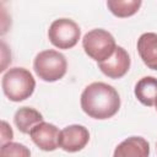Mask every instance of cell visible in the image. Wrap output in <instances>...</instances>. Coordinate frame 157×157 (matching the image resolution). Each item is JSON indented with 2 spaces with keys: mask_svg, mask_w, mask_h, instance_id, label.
Segmentation results:
<instances>
[{
  "mask_svg": "<svg viewBox=\"0 0 157 157\" xmlns=\"http://www.w3.org/2000/svg\"><path fill=\"white\" fill-rule=\"evenodd\" d=\"M12 137H13V132H12L11 126L5 120H2L1 121V139H0L1 145H5L6 142L11 141Z\"/></svg>",
  "mask_w": 157,
  "mask_h": 157,
  "instance_id": "9a60e30c",
  "label": "cell"
},
{
  "mask_svg": "<svg viewBox=\"0 0 157 157\" xmlns=\"http://www.w3.org/2000/svg\"><path fill=\"white\" fill-rule=\"evenodd\" d=\"M40 121H43V115L37 109L29 107L17 109L13 115V123L22 134H29V131Z\"/></svg>",
  "mask_w": 157,
  "mask_h": 157,
  "instance_id": "7c38bea8",
  "label": "cell"
},
{
  "mask_svg": "<svg viewBox=\"0 0 157 157\" xmlns=\"http://www.w3.org/2000/svg\"><path fill=\"white\" fill-rule=\"evenodd\" d=\"M142 0H107L108 10L119 18L134 16L141 7Z\"/></svg>",
  "mask_w": 157,
  "mask_h": 157,
  "instance_id": "4fadbf2b",
  "label": "cell"
},
{
  "mask_svg": "<svg viewBox=\"0 0 157 157\" xmlns=\"http://www.w3.org/2000/svg\"><path fill=\"white\" fill-rule=\"evenodd\" d=\"M4 94L12 102H21L32 96L36 88V80L25 67L9 69L1 80Z\"/></svg>",
  "mask_w": 157,
  "mask_h": 157,
  "instance_id": "7a4b0ae2",
  "label": "cell"
},
{
  "mask_svg": "<svg viewBox=\"0 0 157 157\" xmlns=\"http://www.w3.org/2000/svg\"><path fill=\"white\" fill-rule=\"evenodd\" d=\"M9 50H7V47H6V44L2 42L1 43V56H2V65H1V69H0V71H4L5 69H6V65H7V63H11V55H9V56H6V53H7Z\"/></svg>",
  "mask_w": 157,
  "mask_h": 157,
  "instance_id": "2e32d148",
  "label": "cell"
},
{
  "mask_svg": "<svg viewBox=\"0 0 157 157\" xmlns=\"http://www.w3.org/2000/svg\"><path fill=\"white\" fill-rule=\"evenodd\" d=\"M29 136L34 145L43 151H54L59 147V129L50 123L40 121L31 131Z\"/></svg>",
  "mask_w": 157,
  "mask_h": 157,
  "instance_id": "ba28073f",
  "label": "cell"
},
{
  "mask_svg": "<svg viewBox=\"0 0 157 157\" xmlns=\"http://www.w3.org/2000/svg\"><path fill=\"white\" fill-rule=\"evenodd\" d=\"M155 107H156V110H157V98H156V101H155Z\"/></svg>",
  "mask_w": 157,
  "mask_h": 157,
  "instance_id": "e0dca14e",
  "label": "cell"
},
{
  "mask_svg": "<svg viewBox=\"0 0 157 157\" xmlns=\"http://www.w3.org/2000/svg\"><path fill=\"white\" fill-rule=\"evenodd\" d=\"M98 69L109 78H121L130 69V56L123 47L117 45L108 59L98 63Z\"/></svg>",
  "mask_w": 157,
  "mask_h": 157,
  "instance_id": "52a82bcc",
  "label": "cell"
},
{
  "mask_svg": "<svg viewBox=\"0 0 157 157\" xmlns=\"http://www.w3.org/2000/svg\"><path fill=\"white\" fill-rule=\"evenodd\" d=\"M156 150H157V144H156Z\"/></svg>",
  "mask_w": 157,
  "mask_h": 157,
  "instance_id": "ac0fdd59",
  "label": "cell"
},
{
  "mask_svg": "<svg viewBox=\"0 0 157 157\" xmlns=\"http://www.w3.org/2000/svg\"><path fill=\"white\" fill-rule=\"evenodd\" d=\"M150 155V145L141 136H131L120 142L115 151L114 157H147Z\"/></svg>",
  "mask_w": 157,
  "mask_h": 157,
  "instance_id": "30bf717a",
  "label": "cell"
},
{
  "mask_svg": "<svg viewBox=\"0 0 157 157\" xmlns=\"http://www.w3.org/2000/svg\"><path fill=\"white\" fill-rule=\"evenodd\" d=\"M81 37L78 25L70 18H58L52 22L48 29L49 42L59 49L74 48Z\"/></svg>",
  "mask_w": 157,
  "mask_h": 157,
  "instance_id": "5b68a950",
  "label": "cell"
},
{
  "mask_svg": "<svg viewBox=\"0 0 157 157\" xmlns=\"http://www.w3.org/2000/svg\"><path fill=\"white\" fill-rule=\"evenodd\" d=\"M33 69L40 80L45 82H54L65 76L67 70V61L61 53L48 49L36 55Z\"/></svg>",
  "mask_w": 157,
  "mask_h": 157,
  "instance_id": "3957f363",
  "label": "cell"
},
{
  "mask_svg": "<svg viewBox=\"0 0 157 157\" xmlns=\"http://www.w3.org/2000/svg\"><path fill=\"white\" fill-rule=\"evenodd\" d=\"M137 53L148 69L157 70V33L141 34L137 39Z\"/></svg>",
  "mask_w": 157,
  "mask_h": 157,
  "instance_id": "9c48e42d",
  "label": "cell"
},
{
  "mask_svg": "<svg viewBox=\"0 0 157 157\" xmlns=\"http://www.w3.org/2000/svg\"><path fill=\"white\" fill-rule=\"evenodd\" d=\"M134 93L140 103L152 107L157 98V78L153 76H145L140 78L135 85Z\"/></svg>",
  "mask_w": 157,
  "mask_h": 157,
  "instance_id": "8fae6325",
  "label": "cell"
},
{
  "mask_svg": "<svg viewBox=\"0 0 157 157\" xmlns=\"http://www.w3.org/2000/svg\"><path fill=\"white\" fill-rule=\"evenodd\" d=\"M0 155L6 157V156H17V157H27L31 155V151L21 144L9 141L5 145H1L0 148Z\"/></svg>",
  "mask_w": 157,
  "mask_h": 157,
  "instance_id": "5bb4252c",
  "label": "cell"
},
{
  "mask_svg": "<svg viewBox=\"0 0 157 157\" xmlns=\"http://www.w3.org/2000/svg\"><path fill=\"white\" fill-rule=\"evenodd\" d=\"M90 141V132L87 128L78 124H72L60 130L59 147L66 152L81 151Z\"/></svg>",
  "mask_w": 157,
  "mask_h": 157,
  "instance_id": "8992f818",
  "label": "cell"
},
{
  "mask_svg": "<svg viewBox=\"0 0 157 157\" xmlns=\"http://www.w3.org/2000/svg\"><path fill=\"white\" fill-rule=\"evenodd\" d=\"M81 108L90 118L109 119L118 113L120 97L113 86L104 82H92L81 93Z\"/></svg>",
  "mask_w": 157,
  "mask_h": 157,
  "instance_id": "6da1fadb",
  "label": "cell"
},
{
  "mask_svg": "<svg viewBox=\"0 0 157 157\" xmlns=\"http://www.w3.org/2000/svg\"><path fill=\"white\" fill-rule=\"evenodd\" d=\"M82 48L91 59L99 63L108 59L114 53L117 44L114 37L108 31L94 28L83 36Z\"/></svg>",
  "mask_w": 157,
  "mask_h": 157,
  "instance_id": "277c9868",
  "label": "cell"
}]
</instances>
